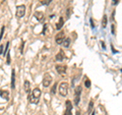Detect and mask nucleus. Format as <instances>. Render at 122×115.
Masks as SVG:
<instances>
[{"label":"nucleus","mask_w":122,"mask_h":115,"mask_svg":"<svg viewBox=\"0 0 122 115\" xmlns=\"http://www.w3.org/2000/svg\"><path fill=\"white\" fill-rule=\"evenodd\" d=\"M70 43H71V40L69 39V38H65V39H64V41H63V43H62V45H63L65 48H68V47L70 46Z\"/></svg>","instance_id":"nucleus-15"},{"label":"nucleus","mask_w":122,"mask_h":115,"mask_svg":"<svg viewBox=\"0 0 122 115\" xmlns=\"http://www.w3.org/2000/svg\"><path fill=\"white\" fill-rule=\"evenodd\" d=\"M79 101H81V96H75V98H74V104L76 106L79 104Z\"/></svg>","instance_id":"nucleus-18"},{"label":"nucleus","mask_w":122,"mask_h":115,"mask_svg":"<svg viewBox=\"0 0 122 115\" xmlns=\"http://www.w3.org/2000/svg\"><path fill=\"white\" fill-rule=\"evenodd\" d=\"M4 31H5V26H2V28H1V32H0V41L2 40V37H3V34H4Z\"/></svg>","instance_id":"nucleus-20"},{"label":"nucleus","mask_w":122,"mask_h":115,"mask_svg":"<svg viewBox=\"0 0 122 115\" xmlns=\"http://www.w3.org/2000/svg\"><path fill=\"white\" fill-rule=\"evenodd\" d=\"M70 14H71V8H67V11H66V15H67V17H68V18H69Z\"/></svg>","instance_id":"nucleus-25"},{"label":"nucleus","mask_w":122,"mask_h":115,"mask_svg":"<svg viewBox=\"0 0 122 115\" xmlns=\"http://www.w3.org/2000/svg\"><path fill=\"white\" fill-rule=\"evenodd\" d=\"M58 91H59L60 96H62V97H66L67 94H68V83H65V82L60 83Z\"/></svg>","instance_id":"nucleus-2"},{"label":"nucleus","mask_w":122,"mask_h":115,"mask_svg":"<svg viewBox=\"0 0 122 115\" xmlns=\"http://www.w3.org/2000/svg\"><path fill=\"white\" fill-rule=\"evenodd\" d=\"M93 106H94V101H90V104H89V108H87V111H86V114H90L93 110Z\"/></svg>","instance_id":"nucleus-17"},{"label":"nucleus","mask_w":122,"mask_h":115,"mask_svg":"<svg viewBox=\"0 0 122 115\" xmlns=\"http://www.w3.org/2000/svg\"><path fill=\"white\" fill-rule=\"evenodd\" d=\"M0 54H3V45L0 46Z\"/></svg>","instance_id":"nucleus-28"},{"label":"nucleus","mask_w":122,"mask_h":115,"mask_svg":"<svg viewBox=\"0 0 122 115\" xmlns=\"http://www.w3.org/2000/svg\"><path fill=\"white\" fill-rule=\"evenodd\" d=\"M0 97L2 99H5L6 101L9 100V92L6 90H0Z\"/></svg>","instance_id":"nucleus-8"},{"label":"nucleus","mask_w":122,"mask_h":115,"mask_svg":"<svg viewBox=\"0 0 122 115\" xmlns=\"http://www.w3.org/2000/svg\"><path fill=\"white\" fill-rule=\"evenodd\" d=\"M63 25H64V20H63V17H60L58 22L56 24V29L57 30H61V28L63 26Z\"/></svg>","instance_id":"nucleus-12"},{"label":"nucleus","mask_w":122,"mask_h":115,"mask_svg":"<svg viewBox=\"0 0 122 115\" xmlns=\"http://www.w3.org/2000/svg\"><path fill=\"white\" fill-rule=\"evenodd\" d=\"M55 58H56V60H57V61H62L64 58H65V54H64V52H63L62 50H60V51L56 54Z\"/></svg>","instance_id":"nucleus-10"},{"label":"nucleus","mask_w":122,"mask_h":115,"mask_svg":"<svg viewBox=\"0 0 122 115\" xmlns=\"http://www.w3.org/2000/svg\"><path fill=\"white\" fill-rule=\"evenodd\" d=\"M24 45H25V42L22 41V42H21V45H20V54H22V52H24Z\"/></svg>","instance_id":"nucleus-24"},{"label":"nucleus","mask_w":122,"mask_h":115,"mask_svg":"<svg viewBox=\"0 0 122 115\" xmlns=\"http://www.w3.org/2000/svg\"><path fill=\"white\" fill-rule=\"evenodd\" d=\"M85 86L86 88H90L91 87V82L89 78H85Z\"/></svg>","instance_id":"nucleus-19"},{"label":"nucleus","mask_w":122,"mask_h":115,"mask_svg":"<svg viewBox=\"0 0 122 115\" xmlns=\"http://www.w3.org/2000/svg\"><path fill=\"white\" fill-rule=\"evenodd\" d=\"M91 26H92V28H95V25H94V21H93V20H92V18H91Z\"/></svg>","instance_id":"nucleus-29"},{"label":"nucleus","mask_w":122,"mask_h":115,"mask_svg":"<svg viewBox=\"0 0 122 115\" xmlns=\"http://www.w3.org/2000/svg\"><path fill=\"white\" fill-rule=\"evenodd\" d=\"M24 89H25V93H29V92H30V84L29 80H25V83H24Z\"/></svg>","instance_id":"nucleus-13"},{"label":"nucleus","mask_w":122,"mask_h":115,"mask_svg":"<svg viewBox=\"0 0 122 115\" xmlns=\"http://www.w3.org/2000/svg\"><path fill=\"white\" fill-rule=\"evenodd\" d=\"M52 0H43L42 1V4H44V5H48V4H50Z\"/></svg>","instance_id":"nucleus-23"},{"label":"nucleus","mask_w":122,"mask_h":115,"mask_svg":"<svg viewBox=\"0 0 122 115\" xmlns=\"http://www.w3.org/2000/svg\"><path fill=\"white\" fill-rule=\"evenodd\" d=\"M64 39H65V34H64V32L58 33V34L56 35V37H55V41H56V43L58 44V45L62 44L63 41H64Z\"/></svg>","instance_id":"nucleus-5"},{"label":"nucleus","mask_w":122,"mask_h":115,"mask_svg":"<svg viewBox=\"0 0 122 115\" xmlns=\"http://www.w3.org/2000/svg\"><path fill=\"white\" fill-rule=\"evenodd\" d=\"M56 87H57V84L55 83L54 86H53L52 89H51V93H52V94H55V93H56Z\"/></svg>","instance_id":"nucleus-22"},{"label":"nucleus","mask_w":122,"mask_h":115,"mask_svg":"<svg viewBox=\"0 0 122 115\" xmlns=\"http://www.w3.org/2000/svg\"><path fill=\"white\" fill-rule=\"evenodd\" d=\"M107 24H108V16H107V14H104L103 20H102V28L105 29L107 26Z\"/></svg>","instance_id":"nucleus-14"},{"label":"nucleus","mask_w":122,"mask_h":115,"mask_svg":"<svg viewBox=\"0 0 122 115\" xmlns=\"http://www.w3.org/2000/svg\"><path fill=\"white\" fill-rule=\"evenodd\" d=\"M7 64H10V55H9V52H7Z\"/></svg>","instance_id":"nucleus-26"},{"label":"nucleus","mask_w":122,"mask_h":115,"mask_svg":"<svg viewBox=\"0 0 122 115\" xmlns=\"http://www.w3.org/2000/svg\"><path fill=\"white\" fill-rule=\"evenodd\" d=\"M114 15H115V11H113V13H112V20H114Z\"/></svg>","instance_id":"nucleus-30"},{"label":"nucleus","mask_w":122,"mask_h":115,"mask_svg":"<svg viewBox=\"0 0 122 115\" xmlns=\"http://www.w3.org/2000/svg\"><path fill=\"white\" fill-rule=\"evenodd\" d=\"M76 115H81V112H79V111L77 110V111H76Z\"/></svg>","instance_id":"nucleus-31"},{"label":"nucleus","mask_w":122,"mask_h":115,"mask_svg":"<svg viewBox=\"0 0 122 115\" xmlns=\"http://www.w3.org/2000/svg\"><path fill=\"white\" fill-rule=\"evenodd\" d=\"M25 14V6L24 4L18 5L16 7V17L17 18H20V17L24 16Z\"/></svg>","instance_id":"nucleus-3"},{"label":"nucleus","mask_w":122,"mask_h":115,"mask_svg":"<svg viewBox=\"0 0 122 115\" xmlns=\"http://www.w3.org/2000/svg\"><path fill=\"white\" fill-rule=\"evenodd\" d=\"M41 90L39 88H35V89L33 90L32 92V96H29L28 99L30 103H33V104H37L38 102H39V99L41 97Z\"/></svg>","instance_id":"nucleus-1"},{"label":"nucleus","mask_w":122,"mask_h":115,"mask_svg":"<svg viewBox=\"0 0 122 115\" xmlns=\"http://www.w3.org/2000/svg\"><path fill=\"white\" fill-rule=\"evenodd\" d=\"M91 115H95V112H94V111H93V112H92V114Z\"/></svg>","instance_id":"nucleus-32"},{"label":"nucleus","mask_w":122,"mask_h":115,"mask_svg":"<svg viewBox=\"0 0 122 115\" xmlns=\"http://www.w3.org/2000/svg\"><path fill=\"white\" fill-rule=\"evenodd\" d=\"M51 83H52V76H51L50 73L47 72V73H45L44 78H43V86L45 88H47V87H49L51 85Z\"/></svg>","instance_id":"nucleus-4"},{"label":"nucleus","mask_w":122,"mask_h":115,"mask_svg":"<svg viewBox=\"0 0 122 115\" xmlns=\"http://www.w3.org/2000/svg\"><path fill=\"white\" fill-rule=\"evenodd\" d=\"M118 2H119V0H112V4L113 5H117Z\"/></svg>","instance_id":"nucleus-27"},{"label":"nucleus","mask_w":122,"mask_h":115,"mask_svg":"<svg viewBox=\"0 0 122 115\" xmlns=\"http://www.w3.org/2000/svg\"><path fill=\"white\" fill-rule=\"evenodd\" d=\"M11 88L14 89L15 88V70L12 69V72H11Z\"/></svg>","instance_id":"nucleus-11"},{"label":"nucleus","mask_w":122,"mask_h":115,"mask_svg":"<svg viewBox=\"0 0 122 115\" xmlns=\"http://www.w3.org/2000/svg\"><path fill=\"white\" fill-rule=\"evenodd\" d=\"M66 69H67L66 65H60V64L56 65V70H57V72H58L59 74L64 75L66 73Z\"/></svg>","instance_id":"nucleus-7"},{"label":"nucleus","mask_w":122,"mask_h":115,"mask_svg":"<svg viewBox=\"0 0 122 115\" xmlns=\"http://www.w3.org/2000/svg\"><path fill=\"white\" fill-rule=\"evenodd\" d=\"M111 32L113 35H116V28H115V25H112L111 26Z\"/></svg>","instance_id":"nucleus-21"},{"label":"nucleus","mask_w":122,"mask_h":115,"mask_svg":"<svg viewBox=\"0 0 122 115\" xmlns=\"http://www.w3.org/2000/svg\"><path fill=\"white\" fill-rule=\"evenodd\" d=\"M75 96H81V86H77L75 88Z\"/></svg>","instance_id":"nucleus-16"},{"label":"nucleus","mask_w":122,"mask_h":115,"mask_svg":"<svg viewBox=\"0 0 122 115\" xmlns=\"http://www.w3.org/2000/svg\"><path fill=\"white\" fill-rule=\"evenodd\" d=\"M65 112H64V115H71V112H72V103L70 101H66L65 102Z\"/></svg>","instance_id":"nucleus-6"},{"label":"nucleus","mask_w":122,"mask_h":115,"mask_svg":"<svg viewBox=\"0 0 122 115\" xmlns=\"http://www.w3.org/2000/svg\"><path fill=\"white\" fill-rule=\"evenodd\" d=\"M34 16H35V18L38 21H44V13L41 12V11H36L35 14H34Z\"/></svg>","instance_id":"nucleus-9"}]
</instances>
